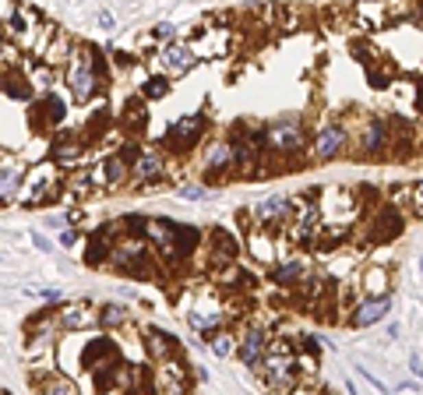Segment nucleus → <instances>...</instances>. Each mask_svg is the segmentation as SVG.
<instances>
[{
  "mask_svg": "<svg viewBox=\"0 0 423 395\" xmlns=\"http://www.w3.org/2000/svg\"><path fill=\"white\" fill-rule=\"evenodd\" d=\"M64 82L71 92V103H92L110 85V60L95 46H78L71 64L64 67Z\"/></svg>",
  "mask_w": 423,
  "mask_h": 395,
  "instance_id": "1",
  "label": "nucleus"
},
{
  "mask_svg": "<svg viewBox=\"0 0 423 395\" xmlns=\"http://www.w3.org/2000/svg\"><path fill=\"white\" fill-rule=\"evenodd\" d=\"M261 134H265V156H282L286 163L300 159L307 148H311V138H307V131H304V123L293 120V117H282V120L265 123Z\"/></svg>",
  "mask_w": 423,
  "mask_h": 395,
  "instance_id": "2",
  "label": "nucleus"
},
{
  "mask_svg": "<svg viewBox=\"0 0 423 395\" xmlns=\"http://www.w3.org/2000/svg\"><path fill=\"white\" fill-rule=\"evenodd\" d=\"M60 191H64L60 169L53 163H46V166H36V169H25V184H21L18 202L25 208H39V205H49L53 198H60Z\"/></svg>",
  "mask_w": 423,
  "mask_h": 395,
  "instance_id": "3",
  "label": "nucleus"
},
{
  "mask_svg": "<svg viewBox=\"0 0 423 395\" xmlns=\"http://www.w3.org/2000/svg\"><path fill=\"white\" fill-rule=\"evenodd\" d=\"M110 265L117 272H123V276H152L156 254H152V247L145 243V237H117Z\"/></svg>",
  "mask_w": 423,
  "mask_h": 395,
  "instance_id": "4",
  "label": "nucleus"
},
{
  "mask_svg": "<svg viewBox=\"0 0 423 395\" xmlns=\"http://www.w3.org/2000/svg\"><path fill=\"white\" fill-rule=\"evenodd\" d=\"M205 131H208V117L205 113L177 117L166 128V134H162V148H166V152H177V156H187L194 145H202Z\"/></svg>",
  "mask_w": 423,
  "mask_h": 395,
  "instance_id": "5",
  "label": "nucleus"
},
{
  "mask_svg": "<svg viewBox=\"0 0 423 395\" xmlns=\"http://www.w3.org/2000/svg\"><path fill=\"white\" fill-rule=\"evenodd\" d=\"M251 222L254 230H268V233H279L282 226H289L293 215H296V202L293 198H282V194H271V198H261L251 208Z\"/></svg>",
  "mask_w": 423,
  "mask_h": 395,
  "instance_id": "6",
  "label": "nucleus"
},
{
  "mask_svg": "<svg viewBox=\"0 0 423 395\" xmlns=\"http://www.w3.org/2000/svg\"><path fill=\"white\" fill-rule=\"evenodd\" d=\"M346 152H350V128L342 120H325L317 128V134L311 138V156L317 163H332Z\"/></svg>",
  "mask_w": 423,
  "mask_h": 395,
  "instance_id": "7",
  "label": "nucleus"
},
{
  "mask_svg": "<svg viewBox=\"0 0 423 395\" xmlns=\"http://www.w3.org/2000/svg\"><path fill=\"white\" fill-rule=\"evenodd\" d=\"M205 254H208V265L212 272H222L240 261V237L222 230V226H212L208 237H205Z\"/></svg>",
  "mask_w": 423,
  "mask_h": 395,
  "instance_id": "8",
  "label": "nucleus"
},
{
  "mask_svg": "<svg viewBox=\"0 0 423 395\" xmlns=\"http://www.w3.org/2000/svg\"><path fill=\"white\" fill-rule=\"evenodd\" d=\"M268 342H271V332H268L265 325H247V328L240 332V339H237V357H240V363L258 374L261 363H265V353H268Z\"/></svg>",
  "mask_w": 423,
  "mask_h": 395,
  "instance_id": "9",
  "label": "nucleus"
},
{
  "mask_svg": "<svg viewBox=\"0 0 423 395\" xmlns=\"http://www.w3.org/2000/svg\"><path fill=\"white\" fill-rule=\"evenodd\" d=\"M388 141H391L388 117H367V120H363V131H360V138H356V152H360L363 159L388 156Z\"/></svg>",
  "mask_w": 423,
  "mask_h": 395,
  "instance_id": "10",
  "label": "nucleus"
},
{
  "mask_svg": "<svg viewBox=\"0 0 423 395\" xmlns=\"http://www.w3.org/2000/svg\"><path fill=\"white\" fill-rule=\"evenodd\" d=\"M367 230H370V240L374 243L399 240V233L406 230V212L395 208V205H378L374 215H370V222H367Z\"/></svg>",
  "mask_w": 423,
  "mask_h": 395,
  "instance_id": "11",
  "label": "nucleus"
},
{
  "mask_svg": "<svg viewBox=\"0 0 423 395\" xmlns=\"http://www.w3.org/2000/svg\"><path fill=\"white\" fill-rule=\"evenodd\" d=\"M233 177V141L219 138L205 148V180L208 184H222Z\"/></svg>",
  "mask_w": 423,
  "mask_h": 395,
  "instance_id": "12",
  "label": "nucleus"
},
{
  "mask_svg": "<svg viewBox=\"0 0 423 395\" xmlns=\"http://www.w3.org/2000/svg\"><path fill=\"white\" fill-rule=\"evenodd\" d=\"M131 184L134 187H162L166 184V156L162 152H141L131 163Z\"/></svg>",
  "mask_w": 423,
  "mask_h": 395,
  "instance_id": "13",
  "label": "nucleus"
},
{
  "mask_svg": "<svg viewBox=\"0 0 423 395\" xmlns=\"http://www.w3.org/2000/svg\"><path fill=\"white\" fill-rule=\"evenodd\" d=\"M391 21H395L391 4H381V0H360V4L353 8V25L363 29V32H378Z\"/></svg>",
  "mask_w": 423,
  "mask_h": 395,
  "instance_id": "14",
  "label": "nucleus"
},
{
  "mask_svg": "<svg viewBox=\"0 0 423 395\" xmlns=\"http://www.w3.org/2000/svg\"><path fill=\"white\" fill-rule=\"evenodd\" d=\"M391 311V296H367V300H356L353 311H350V328H370L385 321V314Z\"/></svg>",
  "mask_w": 423,
  "mask_h": 395,
  "instance_id": "15",
  "label": "nucleus"
},
{
  "mask_svg": "<svg viewBox=\"0 0 423 395\" xmlns=\"http://www.w3.org/2000/svg\"><path fill=\"white\" fill-rule=\"evenodd\" d=\"M222 321H226V311H222L219 304H191L187 307V325L202 335V339H212L219 328H222Z\"/></svg>",
  "mask_w": 423,
  "mask_h": 395,
  "instance_id": "16",
  "label": "nucleus"
},
{
  "mask_svg": "<svg viewBox=\"0 0 423 395\" xmlns=\"http://www.w3.org/2000/svg\"><path fill=\"white\" fill-rule=\"evenodd\" d=\"M32 117H36L39 128H46V131L64 128V120H67V103H64L57 92H43V99H36V106H32Z\"/></svg>",
  "mask_w": 423,
  "mask_h": 395,
  "instance_id": "17",
  "label": "nucleus"
},
{
  "mask_svg": "<svg viewBox=\"0 0 423 395\" xmlns=\"http://www.w3.org/2000/svg\"><path fill=\"white\" fill-rule=\"evenodd\" d=\"M197 64V57H194V49L187 46V43H166L162 49H159V67H162V74L169 78V74H187L191 67Z\"/></svg>",
  "mask_w": 423,
  "mask_h": 395,
  "instance_id": "18",
  "label": "nucleus"
},
{
  "mask_svg": "<svg viewBox=\"0 0 423 395\" xmlns=\"http://www.w3.org/2000/svg\"><path fill=\"white\" fill-rule=\"evenodd\" d=\"M276 237L279 233H268V230H251L247 233V240H243V251L251 254L254 261H261V265H276L282 254H279V243H276Z\"/></svg>",
  "mask_w": 423,
  "mask_h": 395,
  "instance_id": "19",
  "label": "nucleus"
},
{
  "mask_svg": "<svg viewBox=\"0 0 423 395\" xmlns=\"http://www.w3.org/2000/svg\"><path fill=\"white\" fill-rule=\"evenodd\" d=\"M268 276H271V283L282 286V289H296L300 279L307 276V265H304V258H296V254H282L276 265L268 268Z\"/></svg>",
  "mask_w": 423,
  "mask_h": 395,
  "instance_id": "20",
  "label": "nucleus"
},
{
  "mask_svg": "<svg viewBox=\"0 0 423 395\" xmlns=\"http://www.w3.org/2000/svg\"><path fill=\"white\" fill-rule=\"evenodd\" d=\"M230 29H208V32H197L187 46L194 49V57H226L230 53Z\"/></svg>",
  "mask_w": 423,
  "mask_h": 395,
  "instance_id": "21",
  "label": "nucleus"
},
{
  "mask_svg": "<svg viewBox=\"0 0 423 395\" xmlns=\"http://www.w3.org/2000/svg\"><path fill=\"white\" fill-rule=\"evenodd\" d=\"M25 184V166L18 159H0V205H14Z\"/></svg>",
  "mask_w": 423,
  "mask_h": 395,
  "instance_id": "22",
  "label": "nucleus"
},
{
  "mask_svg": "<svg viewBox=\"0 0 423 395\" xmlns=\"http://www.w3.org/2000/svg\"><path fill=\"white\" fill-rule=\"evenodd\" d=\"M57 325H60V332L99 328V325H95V307H88V304H64V307L57 311Z\"/></svg>",
  "mask_w": 423,
  "mask_h": 395,
  "instance_id": "23",
  "label": "nucleus"
},
{
  "mask_svg": "<svg viewBox=\"0 0 423 395\" xmlns=\"http://www.w3.org/2000/svg\"><path fill=\"white\" fill-rule=\"evenodd\" d=\"M145 339H148V350H152V357H156L159 363L180 353V342H177V335H169L166 328L148 325V328H145Z\"/></svg>",
  "mask_w": 423,
  "mask_h": 395,
  "instance_id": "24",
  "label": "nucleus"
},
{
  "mask_svg": "<svg viewBox=\"0 0 423 395\" xmlns=\"http://www.w3.org/2000/svg\"><path fill=\"white\" fill-rule=\"evenodd\" d=\"M82 156H85V141H82L78 134H64V138L53 141V166H57V169L74 166Z\"/></svg>",
  "mask_w": 423,
  "mask_h": 395,
  "instance_id": "25",
  "label": "nucleus"
},
{
  "mask_svg": "<svg viewBox=\"0 0 423 395\" xmlns=\"http://www.w3.org/2000/svg\"><path fill=\"white\" fill-rule=\"evenodd\" d=\"M110 254H113V237H106L103 230L92 233L88 243H85V265L88 268H103V265H110Z\"/></svg>",
  "mask_w": 423,
  "mask_h": 395,
  "instance_id": "26",
  "label": "nucleus"
},
{
  "mask_svg": "<svg viewBox=\"0 0 423 395\" xmlns=\"http://www.w3.org/2000/svg\"><path fill=\"white\" fill-rule=\"evenodd\" d=\"M148 110H145V99L141 95H131L128 103H123V128H128V134H141L145 131V120Z\"/></svg>",
  "mask_w": 423,
  "mask_h": 395,
  "instance_id": "27",
  "label": "nucleus"
},
{
  "mask_svg": "<svg viewBox=\"0 0 423 395\" xmlns=\"http://www.w3.org/2000/svg\"><path fill=\"white\" fill-rule=\"evenodd\" d=\"M388 283H391V276L381 268V265H370V268H363V279H360V289L367 293V296H385L388 293Z\"/></svg>",
  "mask_w": 423,
  "mask_h": 395,
  "instance_id": "28",
  "label": "nucleus"
},
{
  "mask_svg": "<svg viewBox=\"0 0 423 395\" xmlns=\"http://www.w3.org/2000/svg\"><path fill=\"white\" fill-rule=\"evenodd\" d=\"M95 325L99 328H120V325H128V307H120V304H99L95 307Z\"/></svg>",
  "mask_w": 423,
  "mask_h": 395,
  "instance_id": "29",
  "label": "nucleus"
},
{
  "mask_svg": "<svg viewBox=\"0 0 423 395\" xmlns=\"http://www.w3.org/2000/svg\"><path fill=\"white\" fill-rule=\"evenodd\" d=\"M208 346H212V353H215V357H233V353H237V332L222 325V328L208 339Z\"/></svg>",
  "mask_w": 423,
  "mask_h": 395,
  "instance_id": "30",
  "label": "nucleus"
},
{
  "mask_svg": "<svg viewBox=\"0 0 423 395\" xmlns=\"http://www.w3.org/2000/svg\"><path fill=\"white\" fill-rule=\"evenodd\" d=\"M4 92H8L11 99H18V103H32V95H36L32 82H29V78H21V74H8Z\"/></svg>",
  "mask_w": 423,
  "mask_h": 395,
  "instance_id": "31",
  "label": "nucleus"
},
{
  "mask_svg": "<svg viewBox=\"0 0 423 395\" xmlns=\"http://www.w3.org/2000/svg\"><path fill=\"white\" fill-rule=\"evenodd\" d=\"M145 103H152V99H166L169 95V78L166 74H152V78L141 82V92H138Z\"/></svg>",
  "mask_w": 423,
  "mask_h": 395,
  "instance_id": "32",
  "label": "nucleus"
},
{
  "mask_svg": "<svg viewBox=\"0 0 423 395\" xmlns=\"http://www.w3.org/2000/svg\"><path fill=\"white\" fill-rule=\"evenodd\" d=\"M39 395H78V388H74L67 378H46Z\"/></svg>",
  "mask_w": 423,
  "mask_h": 395,
  "instance_id": "33",
  "label": "nucleus"
},
{
  "mask_svg": "<svg viewBox=\"0 0 423 395\" xmlns=\"http://www.w3.org/2000/svg\"><path fill=\"white\" fill-rule=\"evenodd\" d=\"M409 202H406V212L409 215H416V219H423V180H416V184H409Z\"/></svg>",
  "mask_w": 423,
  "mask_h": 395,
  "instance_id": "34",
  "label": "nucleus"
},
{
  "mask_svg": "<svg viewBox=\"0 0 423 395\" xmlns=\"http://www.w3.org/2000/svg\"><path fill=\"white\" fill-rule=\"evenodd\" d=\"M148 36H152L156 43H177L180 29H177V25H169V21H159V25H152V29H148Z\"/></svg>",
  "mask_w": 423,
  "mask_h": 395,
  "instance_id": "35",
  "label": "nucleus"
},
{
  "mask_svg": "<svg viewBox=\"0 0 423 395\" xmlns=\"http://www.w3.org/2000/svg\"><path fill=\"white\" fill-rule=\"evenodd\" d=\"M32 243L39 247V251H43V254H53V243H49V240H46V237H43L39 230H32Z\"/></svg>",
  "mask_w": 423,
  "mask_h": 395,
  "instance_id": "36",
  "label": "nucleus"
},
{
  "mask_svg": "<svg viewBox=\"0 0 423 395\" xmlns=\"http://www.w3.org/2000/svg\"><path fill=\"white\" fill-rule=\"evenodd\" d=\"M78 240H82V233L74 230V226H67V230L60 233V243H64V247H74V243H78Z\"/></svg>",
  "mask_w": 423,
  "mask_h": 395,
  "instance_id": "37",
  "label": "nucleus"
},
{
  "mask_svg": "<svg viewBox=\"0 0 423 395\" xmlns=\"http://www.w3.org/2000/svg\"><path fill=\"white\" fill-rule=\"evenodd\" d=\"M36 296H43V300H49V304H57L60 300V289H53V286H46V289H32Z\"/></svg>",
  "mask_w": 423,
  "mask_h": 395,
  "instance_id": "38",
  "label": "nucleus"
},
{
  "mask_svg": "<svg viewBox=\"0 0 423 395\" xmlns=\"http://www.w3.org/2000/svg\"><path fill=\"white\" fill-rule=\"evenodd\" d=\"M360 370H363V378H367V381H370V385H374V388H378V392H381V395H388V392H391V388H388V385H385V381H381V378H374V374H370V370H367V367H360Z\"/></svg>",
  "mask_w": 423,
  "mask_h": 395,
  "instance_id": "39",
  "label": "nucleus"
},
{
  "mask_svg": "<svg viewBox=\"0 0 423 395\" xmlns=\"http://www.w3.org/2000/svg\"><path fill=\"white\" fill-rule=\"evenodd\" d=\"M113 64H117V67H134V57L123 53V49H117V53H113Z\"/></svg>",
  "mask_w": 423,
  "mask_h": 395,
  "instance_id": "40",
  "label": "nucleus"
},
{
  "mask_svg": "<svg viewBox=\"0 0 423 395\" xmlns=\"http://www.w3.org/2000/svg\"><path fill=\"white\" fill-rule=\"evenodd\" d=\"M409 370H413V374L423 381V360H420V353H409Z\"/></svg>",
  "mask_w": 423,
  "mask_h": 395,
  "instance_id": "41",
  "label": "nucleus"
},
{
  "mask_svg": "<svg viewBox=\"0 0 423 395\" xmlns=\"http://www.w3.org/2000/svg\"><path fill=\"white\" fill-rule=\"evenodd\" d=\"M286 395H317V388L314 385H293Z\"/></svg>",
  "mask_w": 423,
  "mask_h": 395,
  "instance_id": "42",
  "label": "nucleus"
},
{
  "mask_svg": "<svg viewBox=\"0 0 423 395\" xmlns=\"http://www.w3.org/2000/svg\"><path fill=\"white\" fill-rule=\"evenodd\" d=\"M202 194H205L202 187H180V198H187V202H197Z\"/></svg>",
  "mask_w": 423,
  "mask_h": 395,
  "instance_id": "43",
  "label": "nucleus"
},
{
  "mask_svg": "<svg viewBox=\"0 0 423 395\" xmlns=\"http://www.w3.org/2000/svg\"><path fill=\"white\" fill-rule=\"evenodd\" d=\"M99 25H103V29H113V14L110 11H99Z\"/></svg>",
  "mask_w": 423,
  "mask_h": 395,
  "instance_id": "44",
  "label": "nucleus"
},
{
  "mask_svg": "<svg viewBox=\"0 0 423 395\" xmlns=\"http://www.w3.org/2000/svg\"><path fill=\"white\" fill-rule=\"evenodd\" d=\"M4 82H8V71L0 67V92H4Z\"/></svg>",
  "mask_w": 423,
  "mask_h": 395,
  "instance_id": "45",
  "label": "nucleus"
},
{
  "mask_svg": "<svg viewBox=\"0 0 423 395\" xmlns=\"http://www.w3.org/2000/svg\"><path fill=\"white\" fill-rule=\"evenodd\" d=\"M420 272H423V261H420Z\"/></svg>",
  "mask_w": 423,
  "mask_h": 395,
  "instance_id": "46",
  "label": "nucleus"
}]
</instances>
